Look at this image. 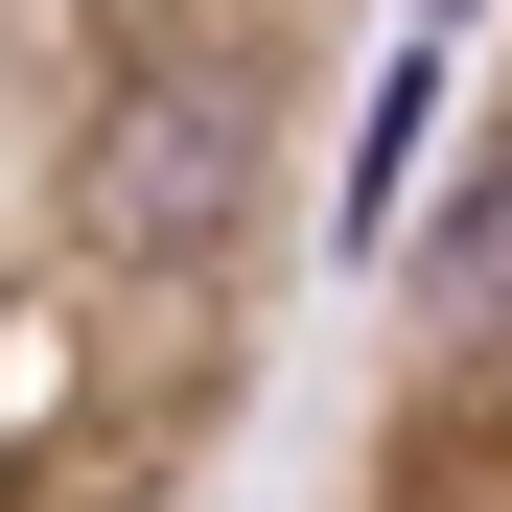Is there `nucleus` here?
<instances>
[{
	"mask_svg": "<svg viewBox=\"0 0 512 512\" xmlns=\"http://www.w3.org/2000/svg\"><path fill=\"white\" fill-rule=\"evenodd\" d=\"M373 0H0V512H187L303 303Z\"/></svg>",
	"mask_w": 512,
	"mask_h": 512,
	"instance_id": "nucleus-1",
	"label": "nucleus"
},
{
	"mask_svg": "<svg viewBox=\"0 0 512 512\" xmlns=\"http://www.w3.org/2000/svg\"><path fill=\"white\" fill-rule=\"evenodd\" d=\"M326 512H512V0H489V70H466V140L419 163Z\"/></svg>",
	"mask_w": 512,
	"mask_h": 512,
	"instance_id": "nucleus-2",
	"label": "nucleus"
}]
</instances>
